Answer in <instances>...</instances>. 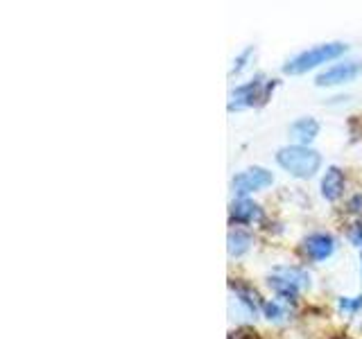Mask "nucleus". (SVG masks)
<instances>
[{"instance_id": "obj_1", "label": "nucleus", "mask_w": 362, "mask_h": 339, "mask_svg": "<svg viewBox=\"0 0 362 339\" xmlns=\"http://www.w3.org/2000/svg\"><path fill=\"white\" fill-rule=\"evenodd\" d=\"M276 163L286 170V172H290L292 177L308 179V177H315L317 172H320L322 156H320V152H315L305 145H290V147L279 150Z\"/></svg>"}, {"instance_id": "obj_2", "label": "nucleus", "mask_w": 362, "mask_h": 339, "mask_svg": "<svg viewBox=\"0 0 362 339\" xmlns=\"http://www.w3.org/2000/svg\"><path fill=\"white\" fill-rule=\"evenodd\" d=\"M344 52H346V45L339 43V41L315 45V48H310V50H303L299 54H294L292 59L286 66H283V73H286V75L308 73V71H313V68H317V66L337 59V56H342Z\"/></svg>"}, {"instance_id": "obj_3", "label": "nucleus", "mask_w": 362, "mask_h": 339, "mask_svg": "<svg viewBox=\"0 0 362 339\" xmlns=\"http://www.w3.org/2000/svg\"><path fill=\"white\" fill-rule=\"evenodd\" d=\"M269 287L274 290L281 299H294L297 292L303 287H310V276L299 267H276L274 274L269 276Z\"/></svg>"}, {"instance_id": "obj_4", "label": "nucleus", "mask_w": 362, "mask_h": 339, "mask_svg": "<svg viewBox=\"0 0 362 339\" xmlns=\"http://www.w3.org/2000/svg\"><path fill=\"white\" fill-rule=\"evenodd\" d=\"M269 88H274V82H267L265 75H256L252 82L240 84L235 90H231V100H229V109H249V107H258L263 105L265 97L269 95Z\"/></svg>"}, {"instance_id": "obj_5", "label": "nucleus", "mask_w": 362, "mask_h": 339, "mask_svg": "<svg viewBox=\"0 0 362 339\" xmlns=\"http://www.w3.org/2000/svg\"><path fill=\"white\" fill-rule=\"evenodd\" d=\"M272 181H274V177H272V172H267L265 167H249L245 172L233 177L231 188L238 195V199H245L247 195H252V192H258L272 186Z\"/></svg>"}, {"instance_id": "obj_6", "label": "nucleus", "mask_w": 362, "mask_h": 339, "mask_svg": "<svg viewBox=\"0 0 362 339\" xmlns=\"http://www.w3.org/2000/svg\"><path fill=\"white\" fill-rule=\"evenodd\" d=\"M360 73H362L360 61H339V64L328 66L324 73L317 75L315 84L317 86H339V84L354 82Z\"/></svg>"}, {"instance_id": "obj_7", "label": "nucleus", "mask_w": 362, "mask_h": 339, "mask_svg": "<svg viewBox=\"0 0 362 339\" xmlns=\"http://www.w3.org/2000/svg\"><path fill=\"white\" fill-rule=\"evenodd\" d=\"M335 251V240L326 233H313L303 240V254L310 260H326Z\"/></svg>"}, {"instance_id": "obj_8", "label": "nucleus", "mask_w": 362, "mask_h": 339, "mask_svg": "<svg viewBox=\"0 0 362 339\" xmlns=\"http://www.w3.org/2000/svg\"><path fill=\"white\" fill-rule=\"evenodd\" d=\"M260 218H263V210H260V206L252 199L245 197V199H235L231 203V220L235 224H252Z\"/></svg>"}, {"instance_id": "obj_9", "label": "nucleus", "mask_w": 362, "mask_h": 339, "mask_svg": "<svg viewBox=\"0 0 362 339\" xmlns=\"http://www.w3.org/2000/svg\"><path fill=\"white\" fill-rule=\"evenodd\" d=\"M317 133H320V122L315 118H299L290 124V136L297 141V145L308 147V143L317 138Z\"/></svg>"}, {"instance_id": "obj_10", "label": "nucleus", "mask_w": 362, "mask_h": 339, "mask_svg": "<svg viewBox=\"0 0 362 339\" xmlns=\"http://www.w3.org/2000/svg\"><path fill=\"white\" fill-rule=\"evenodd\" d=\"M344 192V172L339 167H328L322 179V195L328 201H335Z\"/></svg>"}, {"instance_id": "obj_11", "label": "nucleus", "mask_w": 362, "mask_h": 339, "mask_svg": "<svg viewBox=\"0 0 362 339\" xmlns=\"http://www.w3.org/2000/svg\"><path fill=\"white\" fill-rule=\"evenodd\" d=\"M252 235H249L247 231H243V229H233L231 233H229V254L233 256V258H240V256H245L247 251H249V246H252Z\"/></svg>"}, {"instance_id": "obj_12", "label": "nucleus", "mask_w": 362, "mask_h": 339, "mask_svg": "<svg viewBox=\"0 0 362 339\" xmlns=\"http://www.w3.org/2000/svg\"><path fill=\"white\" fill-rule=\"evenodd\" d=\"M263 312H265V316H267L269 321H283L288 316L286 308H283L279 301H267V303H263Z\"/></svg>"}, {"instance_id": "obj_13", "label": "nucleus", "mask_w": 362, "mask_h": 339, "mask_svg": "<svg viewBox=\"0 0 362 339\" xmlns=\"http://www.w3.org/2000/svg\"><path fill=\"white\" fill-rule=\"evenodd\" d=\"M238 297H240V303L247 305V310L249 312H254L260 308V301H258V294L252 292V290H247V287H238Z\"/></svg>"}, {"instance_id": "obj_14", "label": "nucleus", "mask_w": 362, "mask_h": 339, "mask_svg": "<svg viewBox=\"0 0 362 339\" xmlns=\"http://www.w3.org/2000/svg\"><path fill=\"white\" fill-rule=\"evenodd\" d=\"M337 305H339V310H342L344 314H356L362 308V294H360V297H354V299L342 297L337 301Z\"/></svg>"}, {"instance_id": "obj_15", "label": "nucleus", "mask_w": 362, "mask_h": 339, "mask_svg": "<svg viewBox=\"0 0 362 339\" xmlns=\"http://www.w3.org/2000/svg\"><path fill=\"white\" fill-rule=\"evenodd\" d=\"M252 54H254V48H247V50H243L240 54H238V59L233 61V68H231V75L243 73L247 68V64H249V59H252Z\"/></svg>"}, {"instance_id": "obj_16", "label": "nucleus", "mask_w": 362, "mask_h": 339, "mask_svg": "<svg viewBox=\"0 0 362 339\" xmlns=\"http://www.w3.org/2000/svg\"><path fill=\"white\" fill-rule=\"evenodd\" d=\"M349 240L354 242L358 249H362V222L354 224V226L349 229Z\"/></svg>"}, {"instance_id": "obj_17", "label": "nucleus", "mask_w": 362, "mask_h": 339, "mask_svg": "<svg viewBox=\"0 0 362 339\" xmlns=\"http://www.w3.org/2000/svg\"><path fill=\"white\" fill-rule=\"evenodd\" d=\"M351 210H354V213H360L362 210V197L360 195L354 197V201H351Z\"/></svg>"}]
</instances>
